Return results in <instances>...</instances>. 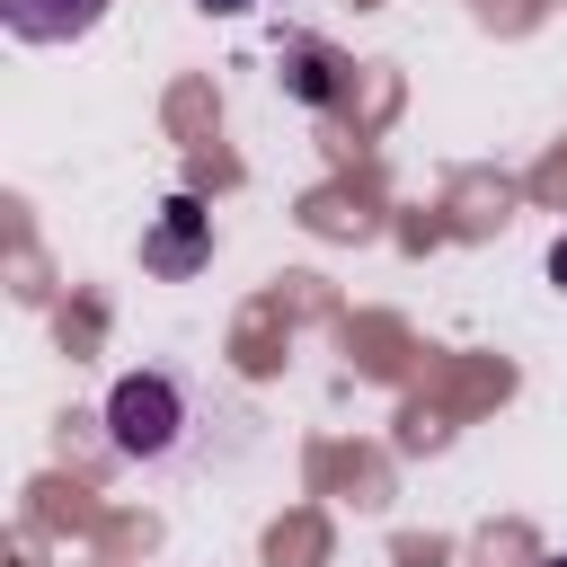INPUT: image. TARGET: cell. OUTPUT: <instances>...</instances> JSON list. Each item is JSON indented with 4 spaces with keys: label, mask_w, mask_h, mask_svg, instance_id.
Wrapping results in <instances>:
<instances>
[{
    "label": "cell",
    "mask_w": 567,
    "mask_h": 567,
    "mask_svg": "<svg viewBox=\"0 0 567 567\" xmlns=\"http://www.w3.org/2000/svg\"><path fill=\"white\" fill-rule=\"evenodd\" d=\"M195 248H204V204L177 195V204H168V230L151 239V266H195Z\"/></svg>",
    "instance_id": "3"
},
{
    "label": "cell",
    "mask_w": 567,
    "mask_h": 567,
    "mask_svg": "<svg viewBox=\"0 0 567 567\" xmlns=\"http://www.w3.org/2000/svg\"><path fill=\"white\" fill-rule=\"evenodd\" d=\"M204 9H248V0H204Z\"/></svg>",
    "instance_id": "5"
},
{
    "label": "cell",
    "mask_w": 567,
    "mask_h": 567,
    "mask_svg": "<svg viewBox=\"0 0 567 567\" xmlns=\"http://www.w3.org/2000/svg\"><path fill=\"white\" fill-rule=\"evenodd\" d=\"M549 567H567V558H549Z\"/></svg>",
    "instance_id": "6"
},
{
    "label": "cell",
    "mask_w": 567,
    "mask_h": 567,
    "mask_svg": "<svg viewBox=\"0 0 567 567\" xmlns=\"http://www.w3.org/2000/svg\"><path fill=\"white\" fill-rule=\"evenodd\" d=\"M106 18V0H0V27L27 35V44H71Z\"/></svg>",
    "instance_id": "2"
},
{
    "label": "cell",
    "mask_w": 567,
    "mask_h": 567,
    "mask_svg": "<svg viewBox=\"0 0 567 567\" xmlns=\"http://www.w3.org/2000/svg\"><path fill=\"white\" fill-rule=\"evenodd\" d=\"M106 425H115V452H133V461H159V452L177 443V425H186V399H177V381H159V372H133V381H115V399H106Z\"/></svg>",
    "instance_id": "1"
},
{
    "label": "cell",
    "mask_w": 567,
    "mask_h": 567,
    "mask_svg": "<svg viewBox=\"0 0 567 567\" xmlns=\"http://www.w3.org/2000/svg\"><path fill=\"white\" fill-rule=\"evenodd\" d=\"M549 275H558V284H567V239H558V248H549Z\"/></svg>",
    "instance_id": "4"
}]
</instances>
